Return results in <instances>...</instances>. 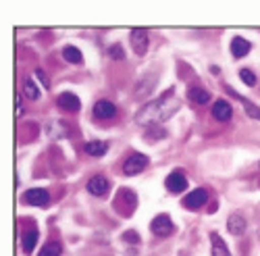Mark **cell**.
Segmentation results:
<instances>
[{
	"instance_id": "obj_19",
	"label": "cell",
	"mask_w": 260,
	"mask_h": 256,
	"mask_svg": "<svg viewBox=\"0 0 260 256\" xmlns=\"http://www.w3.org/2000/svg\"><path fill=\"white\" fill-rule=\"evenodd\" d=\"M38 236H40V233L36 229H29V231L23 233V252L25 254L34 252V248L38 246Z\"/></svg>"
},
{
	"instance_id": "obj_8",
	"label": "cell",
	"mask_w": 260,
	"mask_h": 256,
	"mask_svg": "<svg viewBox=\"0 0 260 256\" xmlns=\"http://www.w3.org/2000/svg\"><path fill=\"white\" fill-rule=\"evenodd\" d=\"M108 189H111V181H108L104 175H94L90 181H88V191L92 196H104L108 194Z\"/></svg>"
},
{
	"instance_id": "obj_10",
	"label": "cell",
	"mask_w": 260,
	"mask_h": 256,
	"mask_svg": "<svg viewBox=\"0 0 260 256\" xmlns=\"http://www.w3.org/2000/svg\"><path fill=\"white\" fill-rule=\"evenodd\" d=\"M94 117L96 119H113L117 115V106L111 100H98L94 104Z\"/></svg>"
},
{
	"instance_id": "obj_9",
	"label": "cell",
	"mask_w": 260,
	"mask_h": 256,
	"mask_svg": "<svg viewBox=\"0 0 260 256\" xmlns=\"http://www.w3.org/2000/svg\"><path fill=\"white\" fill-rule=\"evenodd\" d=\"M225 92H227V94H231V96H233L237 102H242V106H244V109H246V113H248L252 119H258V121H260V106L252 104V102H250L248 98H244L242 94H237V92L231 88V85H225Z\"/></svg>"
},
{
	"instance_id": "obj_23",
	"label": "cell",
	"mask_w": 260,
	"mask_h": 256,
	"mask_svg": "<svg viewBox=\"0 0 260 256\" xmlns=\"http://www.w3.org/2000/svg\"><path fill=\"white\" fill-rule=\"evenodd\" d=\"M240 77H242V81L248 85V88H254L256 81H258V79H256V75H254L250 69H242V71H240Z\"/></svg>"
},
{
	"instance_id": "obj_12",
	"label": "cell",
	"mask_w": 260,
	"mask_h": 256,
	"mask_svg": "<svg viewBox=\"0 0 260 256\" xmlns=\"http://www.w3.org/2000/svg\"><path fill=\"white\" fill-rule=\"evenodd\" d=\"M56 104L60 106L62 111H71V113L79 111V106H81L79 98H77L75 94H71V92H62V94L56 98Z\"/></svg>"
},
{
	"instance_id": "obj_6",
	"label": "cell",
	"mask_w": 260,
	"mask_h": 256,
	"mask_svg": "<svg viewBox=\"0 0 260 256\" xmlns=\"http://www.w3.org/2000/svg\"><path fill=\"white\" fill-rule=\"evenodd\" d=\"M23 200L27 204H31V206H46L50 202V194L46 189H42V187H31V189L25 191Z\"/></svg>"
},
{
	"instance_id": "obj_7",
	"label": "cell",
	"mask_w": 260,
	"mask_h": 256,
	"mask_svg": "<svg viewBox=\"0 0 260 256\" xmlns=\"http://www.w3.org/2000/svg\"><path fill=\"white\" fill-rule=\"evenodd\" d=\"M165 185L169 191H173V194H181V191H185V187H187V177L181 173V171H173V173L167 177Z\"/></svg>"
},
{
	"instance_id": "obj_27",
	"label": "cell",
	"mask_w": 260,
	"mask_h": 256,
	"mask_svg": "<svg viewBox=\"0 0 260 256\" xmlns=\"http://www.w3.org/2000/svg\"><path fill=\"white\" fill-rule=\"evenodd\" d=\"M258 167H260V163H258Z\"/></svg>"
},
{
	"instance_id": "obj_22",
	"label": "cell",
	"mask_w": 260,
	"mask_h": 256,
	"mask_svg": "<svg viewBox=\"0 0 260 256\" xmlns=\"http://www.w3.org/2000/svg\"><path fill=\"white\" fill-rule=\"evenodd\" d=\"M60 252H62V246L58 242H48L46 246H42L38 256H60Z\"/></svg>"
},
{
	"instance_id": "obj_5",
	"label": "cell",
	"mask_w": 260,
	"mask_h": 256,
	"mask_svg": "<svg viewBox=\"0 0 260 256\" xmlns=\"http://www.w3.org/2000/svg\"><path fill=\"white\" fill-rule=\"evenodd\" d=\"M206 200H208V191H206L204 187H196V189H191L189 194L183 198V206H187V208H191V210H196V208L204 206Z\"/></svg>"
},
{
	"instance_id": "obj_20",
	"label": "cell",
	"mask_w": 260,
	"mask_h": 256,
	"mask_svg": "<svg viewBox=\"0 0 260 256\" xmlns=\"http://www.w3.org/2000/svg\"><path fill=\"white\" fill-rule=\"evenodd\" d=\"M62 58L67 62H73V65H81V60H83L79 48H75V46H64L62 48Z\"/></svg>"
},
{
	"instance_id": "obj_13",
	"label": "cell",
	"mask_w": 260,
	"mask_h": 256,
	"mask_svg": "<svg viewBox=\"0 0 260 256\" xmlns=\"http://www.w3.org/2000/svg\"><path fill=\"white\" fill-rule=\"evenodd\" d=\"M250 50H252V44H250V42H248L246 38L235 36V38L231 40V54H233L235 58H244Z\"/></svg>"
},
{
	"instance_id": "obj_14",
	"label": "cell",
	"mask_w": 260,
	"mask_h": 256,
	"mask_svg": "<svg viewBox=\"0 0 260 256\" xmlns=\"http://www.w3.org/2000/svg\"><path fill=\"white\" fill-rule=\"evenodd\" d=\"M156 85V75H144L142 81L136 85V96L144 98V96H150Z\"/></svg>"
},
{
	"instance_id": "obj_25",
	"label": "cell",
	"mask_w": 260,
	"mask_h": 256,
	"mask_svg": "<svg viewBox=\"0 0 260 256\" xmlns=\"http://www.w3.org/2000/svg\"><path fill=\"white\" fill-rule=\"evenodd\" d=\"M123 240H125V242H132V244H138V242H140V236H138L136 231H127L125 236H123Z\"/></svg>"
},
{
	"instance_id": "obj_24",
	"label": "cell",
	"mask_w": 260,
	"mask_h": 256,
	"mask_svg": "<svg viewBox=\"0 0 260 256\" xmlns=\"http://www.w3.org/2000/svg\"><path fill=\"white\" fill-rule=\"evenodd\" d=\"M108 52H111V56H113L115 60H121V58H125V50H123L119 44H113L111 48H108Z\"/></svg>"
},
{
	"instance_id": "obj_16",
	"label": "cell",
	"mask_w": 260,
	"mask_h": 256,
	"mask_svg": "<svg viewBox=\"0 0 260 256\" xmlns=\"http://www.w3.org/2000/svg\"><path fill=\"white\" fill-rule=\"evenodd\" d=\"M83 150L88 156H104L108 152V144L106 142H100V140H92L83 146Z\"/></svg>"
},
{
	"instance_id": "obj_3",
	"label": "cell",
	"mask_w": 260,
	"mask_h": 256,
	"mask_svg": "<svg viewBox=\"0 0 260 256\" xmlns=\"http://www.w3.org/2000/svg\"><path fill=\"white\" fill-rule=\"evenodd\" d=\"M129 40H132V46H134V52L138 56H144L148 52V31L144 27H136L129 34Z\"/></svg>"
},
{
	"instance_id": "obj_1",
	"label": "cell",
	"mask_w": 260,
	"mask_h": 256,
	"mask_svg": "<svg viewBox=\"0 0 260 256\" xmlns=\"http://www.w3.org/2000/svg\"><path fill=\"white\" fill-rule=\"evenodd\" d=\"M179 106H181L179 98L173 94V90H169V92H165L160 98L144 104L142 109H140V113L136 115V123L142 125V127H154V125H158V123L171 119L173 115L177 113Z\"/></svg>"
},
{
	"instance_id": "obj_18",
	"label": "cell",
	"mask_w": 260,
	"mask_h": 256,
	"mask_svg": "<svg viewBox=\"0 0 260 256\" xmlns=\"http://www.w3.org/2000/svg\"><path fill=\"white\" fill-rule=\"evenodd\" d=\"M187 96H189L193 102H196V104H206V102L210 100V94H208L204 88H200V85H193V88H189Z\"/></svg>"
},
{
	"instance_id": "obj_26",
	"label": "cell",
	"mask_w": 260,
	"mask_h": 256,
	"mask_svg": "<svg viewBox=\"0 0 260 256\" xmlns=\"http://www.w3.org/2000/svg\"><path fill=\"white\" fill-rule=\"evenodd\" d=\"M36 75H38V79L42 81V85H44V88H50V81H48V77H46V73H44V71L38 69V71H36Z\"/></svg>"
},
{
	"instance_id": "obj_21",
	"label": "cell",
	"mask_w": 260,
	"mask_h": 256,
	"mask_svg": "<svg viewBox=\"0 0 260 256\" xmlns=\"http://www.w3.org/2000/svg\"><path fill=\"white\" fill-rule=\"evenodd\" d=\"M23 96L25 98H29V100H38L42 94H40V90H38V85L34 83V79L31 77H27L25 81H23Z\"/></svg>"
},
{
	"instance_id": "obj_15",
	"label": "cell",
	"mask_w": 260,
	"mask_h": 256,
	"mask_svg": "<svg viewBox=\"0 0 260 256\" xmlns=\"http://www.w3.org/2000/svg\"><path fill=\"white\" fill-rule=\"evenodd\" d=\"M227 229H229V233H233V236H242V233L246 231V219L242 217V215H229V219H227Z\"/></svg>"
},
{
	"instance_id": "obj_11",
	"label": "cell",
	"mask_w": 260,
	"mask_h": 256,
	"mask_svg": "<svg viewBox=\"0 0 260 256\" xmlns=\"http://www.w3.org/2000/svg\"><path fill=\"white\" fill-rule=\"evenodd\" d=\"M233 115V109H231V104L227 100H216L212 104V117L216 121H221V123H227Z\"/></svg>"
},
{
	"instance_id": "obj_4",
	"label": "cell",
	"mask_w": 260,
	"mask_h": 256,
	"mask_svg": "<svg viewBox=\"0 0 260 256\" xmlns=\"http://www.w3.org/2000/svg\"><path fill=\"white\" fill-rule=\"evenodd\" d=\"M150 229H152L154 236H160V238H167L173 233V229H175V225H173L171 217L169 215H158L152 219V223H150Z\"/></svg>"
},
{
	"instance_id": "obj_17",
	"label": "cell",
	"mask_w": 260,
	"mask_h": 256,
	"mask_svg": "<svg viewBox=\"0 0 260 256\" xmlns=\"http://www.w3.org/2000/svg\"><path fill=\"white\" fill-rule=\"evenodd\" d=\"M210 244H212V248H210V254L212 256H231L219 233H210Z\"/></svg>"
},
{
	"instance_id": "obj_2",
	"label": "cell",
	"mask_w": 260,
	"mask_h": 256,
	"mask_svg": "<svg viewBox=\"0 0 260 256\" xmlns=\"http://www.w3.org/2000/svg\"><path fill=\"white\" fill-rule=\"evenodd\" d=\"M148 167V156L146 154H132L125 163H123V173L125 175H138Z\"/></svg>"
}]
</instances>
